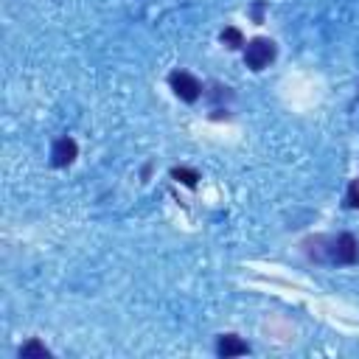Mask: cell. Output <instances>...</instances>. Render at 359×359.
I'll return each instance as SVG.
<instances>
[{
  "mask_svg": "<svg viewBox=\"0 0 359 359\" xmlns=\"http://www.w3.org/2000/svg\"><path fill=\"white\" fill-rule=\"evenodd\" d=\"M317 247L303 241V250L309 258L323 261V264H337V266H353L359 261V241L353 233H337V236H314L311 238Z\"/></svg>",
  "mask_w": 359,
  "mask_h": 359,
  "instance_id": "1",
  "label": "cell"
},
{
  "mask_svg": "<svg viewBox=\"0 0 359 359\" xmlns=\"http://www.w3.org/2000/svg\"><path fill=\"white\" fill-rule=\"evenodd\" d=\"M275 56H278V45L269 36H255V39H250L244 45V65L250 70H255V73L269 67L275 62Z\"/></svg>",
  "mask_w": 359,
  "mask_h": 359,
  "instance_id": "2",
  "label": "cell"
},
{
  "mask_svg": "<svg viewBox=\"0 0 359 359\" xmlns=\"http://www.w3.org/2000/svg\"><path fill=\"white\" fill-rule=\"evenodd\" d=\"M168 84H171L174 95H177L180 101H185V104H194V101L202 95L199 79L191 76L188 70H174V73H168Z\"/></svg>",
  "mask_w": 359,
  "mask_h": 359,
  "instance_id": "3",
  "label": "cell"
},
{
  "mask_svg": "<svg viewBox=\"0 0 359 359\" xmlns=\"http://www.w3.org/2000/svg\"><path fill=\"white\" fill-rule=\"evenodd\" d=\"M79 157V143L73 140V137H59V140H53V146H50V165H56V168H67L73 160Z\"/></svg>",
  "mask_w": 359,
  "mask_h": 359,
  "instance_id": "4",
  "label": "cell"
},
{
  "mask_svg": "<svg viewBox=\"0 0 359 359\" xmlns=\"http://www.w3.org/2000/svg\"><path fill=\"white\" fill-rule=\"evenodd\" d=\"M216 353H219L222 359L244 356V353H250V345H247L241 337H236V334H219V339H216Z\"/></svg>",
  "mask_w": 359,
  "mask_h": 359,
  "instance_id": "5",
  "label": "cell"
},
{
  "mask_svg": "<svg viewBox=\"0 0 359 359\" xmlns=\"http://www.w3.org/2000/svg\"><path fill=\"white\" fill-rule=\"evenodd\" d=\"M17 356H20V359H48V356H50V351H48L39 339H28L25 345H20Z\"/></svg>",
  "mask_w": 359,
  "mask_h": 359,
  "instance_id": "6",
  "label": "cell"
},
{
  "mask_svg": "<svg viewBox=\"0 0 359 359\" xmlns=\"http://www.w3.org/2000/svg\"><path fill=\"white\" fill-rule=\"evenodd\" d=\"M219 39H222V45H227L230 50H238V48L247 45V42H244V34H241L236 25H227V28L219 34Z\"/></svg>",
  "mask_w": 359,
  "mask_h": 359,
  "instance_id": "7",
  "label": "cell"
},
{
  "mask_svg": "<svg viewBox=\"0 0 359 359\" xmlns=\"http://www.w3.org/2000/svg\"><path fill=\"white\" fill-rule=\"evenodd\" d=\"M171 177H174L177 182H182V185H188V188H196V182H199V174H196L194 168H185V165L171 168Z\"/></svg>",
  "mask_w": 359,
  "mask_h": 359,
  "instance_id": "8",
  "label": "cell"
},
{
  "mask_svg": "<svg viewBox=\"0 0 359 359\" xmlns=\"http://www.w3.org/2000/svg\"><path fill=\"white\" fill-rule=\"evenodd\" d=\"M348 208H356L359 210V180H353L348 185Z\"/></svg>",
  "mask_w": 359,
  "mask_h": 359,
  "instance_id": "9",
  "label": "cell"
}]
</instances>
